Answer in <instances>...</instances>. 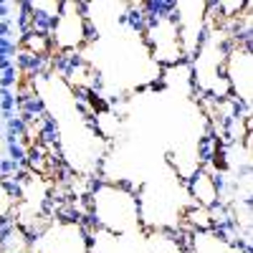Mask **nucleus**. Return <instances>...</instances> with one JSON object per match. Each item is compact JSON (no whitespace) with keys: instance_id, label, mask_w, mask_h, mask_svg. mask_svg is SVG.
I'll return each mask as SVG.
<instances>
[{"instance_id":"nucleus-1","label":"nucleus","mask_w":253,"mask_h":253,"mask_svg":"<svg viewBox=\"0 0 253 253\" xmlns=\"http://www.w3.org/2000/svg\"><path fill=\"white\" fill-rule=\"evenodd\" d=\"M86 218L89 225L119 238L142 236L137 187L119 180H96L86 193Z\"/></svg>"},{"instance_id":"nucleus-2","label":"nucleus","mask_w":253,"mask_h":253,"mask_svg":"<svg viewBox=\"0 0 253 253\" xmlns=\"http://www.w3.org/2000/svg\"><path fill=\"white\" fill-rule=\"evenodd\" d=\"M137 203H139V220L144 230H180L182 213L193 205L185 193V182L167 167L165 172L144 177L137 185Z\"/></svg>"},{"instance_id":"nucleus-3","label":"nucleus","mask_w":253,"mask_h":253,"mask_svg":"<svg viewBox=\"0 0 253 253\" xmlns=\"http://www.w3.org/2000/svg\"><path fill=\"white\" fill-rule=\"evenodd\" d=\"M139 38L155 66L172 69L180 66V63H187L177 23L170 13V3H160V5L147 3V13L139 23Z\"/></svg>"},{"instance_id":"nucleus-4","label":"nucleus","mask_w":253,"mask_h":253,"mask_svg":"<svg viewBox=\"0 0 253 253\" xmlns=\"http://www.w3.org/2000/svg\"><path fill=\"white\" fill-rule=\"evenodd\" d=\"M223 76L228 84V94L241 109L251 112L253 104V46L248 38H230L225 61H223Z\"/></svg>"},{"instance_id":"nucleus-5","label":"nucleus","mask_w":253,"mask_h":253,"mask_svg":"<svg viewBox=\"0 0 253 253\" xmlns=\"http://www.w3.org/2000/svg\"><path fill=\"white\" fill-rule=\"evenodd\" d=\"M33 253H91L89 230L79 218H51L36 230Z\"/></svg>"},{"instance_id":"nucleus-6","label":"nucleus","mask_w":253,"mask_h":253,"mask_svg":"<svg viewBox=\"0 0 253 253\" xmlns=\"http://www.w3.org/2000/svg\"><path fill=\"white\" fill-rule=\"evenodd\" d=\"M48 43L51 51L58 53H81L91 43V28H89L84 3H74V0L61 3L58 15L48 26Z\"/></svg>"},{"instance_id":"nucleus-7","label":"nucleus","mask_w":253,"mask_h":253,"mask_svg":"<svg viewBox=\"0 0 253 253\" xmlns=\"http://www.w3.org/2000/svg\"><path fill=\"white\" fill-rule=\"evenodd\" d=\"M208 5H210L208 0H177V3H170V13H172L177 31H180L185 61H190L195 56V51L200 48L203 38H205Z\"/></svg>"},{"instance_id":"nucleus-8","label":"nucleus","mask_w":253,"mask_h":253,"mask_svg":"<svg viewBox=\"0 0 253 253\" xmlns=\"http://www.w3.org/2000/svg\"><path fill=\"white\" fill-rule=\"evenodd\" d=\"M185 193L193 205L205 208V210H215L218 205H223V180L218 177L215 170L200 167L195 175H190L185 180Z\"/></svg>"},{"instance_id":"nucleus-9","label":"nucleus","mask_w":253,"mask_h":253,"mask_svg":"<svg viewBox=\"0 0 253 253\" xmlns=\"http://www.w3.org/2000/svg\"><path fill=\"white\" fill-rule=\"evenodd\" d=\"M147 253H190V236L182 230H144Z\"/></svg>"},{"instance_id":"nucleus-10","label":"nucleus","mask_w":253,"mask_h":253,"mask_svg":"<svg viewBox=\"0 0 253 253\" xmlns=\"http://www.w3.org/2000/svg\"><path fill=\"white\" fill-rule=\"evenodd\" d=\"M190 253H248V248L228 241L218 230H205L190 236Z\"/></svg>"},{"instance_id":"nucleus-11","label":"nucleus","mask_w":253,"mask_h":253,"mask_svg":"<svg viewBox=\"0 0 253 253\" xmlns=\"http://www.w3.org/2000/svg\"><path fill=\"white\" fill-rule=\"evenodd\" d=\"M86 230H89V251L91 253H126L124 238L107 233V230H101V228H94L89 223H86Z\"/></svg>"},{"instance_id":"nucleus-12","label":"nucleus","mask_w":253,"mask_h":253,"mask_svg":"<svg viewBox=\"0 0 253 253\" xmlns=\"http://www.w3.org/2000/svg\"><path fill=\"white\" fill-rule=\"evenodd\" d=\"M15 210V190L0 180V223L8 220Z\"/></svg>"},{"instance_id":"nucleus-13","label":"nucleus","mask_w":253,"mask_h":253,"mask_svg":"<svg viewBox=\"0 0 253 253\" xmlns=\"http://www.w3.org/2000/svg\"><path fill=\"white\" fill-rule=\"evenodd\" d=\"M28 10L38 13V15H33V18L46 20V23L51 26V23H53V18H56L58 10H61V3H28ZM46 31H48V28H46Z\"/></svg>"}]
</instances>
